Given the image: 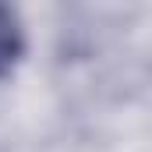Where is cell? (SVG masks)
I'll use <instances>...</instances> for the list:
<instances>
[{"label":"cell","mask_w":152,"mask_h":152,"mask_svg":"<svg viewBox=\"0 0 152 152\" xmlns=\"http://www.w3.org/2000/svg\"><path fill=\"white\" fill-rule=\"evenodd\" d=\"M25 50H28V32L21 14L11 4H0V78H7L25 60Z\"/></svg>","instance_id":"cell-1"}]
</instances>
